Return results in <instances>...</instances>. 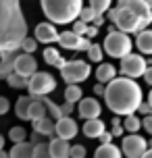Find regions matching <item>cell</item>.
Listing matches in <instances>:
<instances>
[{"mask_svg":"<svg viewBox=\"0 0 152 158\" xmlns=\"http://www.w3.org/2000/svg\"><path fill=\"white\" fill-rule=\"evenodd\" d=\"M136 112H142V114H150V112H152V104H150V100H148V102H144V100H142Z\"/></svg>","mask_w":152,"mask_h":158,"instance_id":"8d00e7d4","label":"cell"},{"mask_svg":"<svg viewBox=\"0 0 152 158\" xmlns=\"http://www.w3.org/2000/svg\"><path fill=\"white\" fill-rule=\"evenodd\" d=\"M88 150L83 148V146H71L69 148V158H86Z\"/></svg>","mask_w":152,"mask_h":158,"instance_id":"e575fe53","label":"cell"},{"mask_svg":"<svg viewBox=\"0 0 152 158\" xmlns=\"http://www.w3.org/2000/svg\"><path fill=\"white\" fill-rule=\"evenodd\" d=\"M32 123H33V131L40 133L42 137H48V135L54 133V121H52L50 117L36 118V121H32Z\"/></svg>","mask_w":152,"mask_h":158,"instance_id":"ac0fdd59","label":"cell"},{"mask_svg":"<svg viewBox=\"0 0 152 158\" xmlns=\"http://www.w3.org/2000/svg\"><path fill=\"white\" fill-rule=\"evenodd\" d=\"M148 60H146L142 54H133V52H129L121 58V73H123V77H129V79H137L142 77V73L144 69L148 67Z\"/></svg>","mask_w":152,"mask_h":158,"instance_id":"ba28073f","label":"cell"},{"mask_svg":"<svg viewBox=\"0 0 152 158\" xmlns=\"http://www.w3.org/2000/svg\"><path fill=\"white\" fill-rule=\"evenodd\" d=\"M83 96L81 87L77 83H67V89H65V102H79V98Z\"/></svg>","mask_w":152,"mask_h":158,"instance_id":"484cf974","label":"cell"},{"mask_svg":"<svg viewBox=\"0 0 152 158\" xmlns=\"http://www.w3.org/2000/svg\"><path fill=\"white\" fill-rule=\"evenodd\" d=\"M90 73H92V67H90L86 60H79V58L67 60V63L61 67V77H63L67 83H81V81H86V79L90 77Z\"/></svg>","mask_w":152,"mask_h":158,"instance_id":"52a82bcc","label":"cell"},{"mask_svg":"<svg viewBox=\"0 0 152 158\" xmlns=\"http://www.w3.org/2000/svg\"><path fill=\"white\" fill-rule=\"evenodd\" d=\"M8 108H11V102H8L4 96H0V114H6Z\"/></svg>","mask_w":152,"mask_h":158,"instance_id":"f35d334b","label":"cell"},{"mask_svg":"<svg viewBox=\"0 0 152 158\" xmlns=\"http://www.w3.org/2000/svg\"><path fill=\"white\" fill-rule=\"evenodd\" d=\"M32 158H50V154H48V143H44V142L33 143V154H32Z\"/></svg>","mask_w":152,"mask_h":158,"instance_id":"1f68e13d","label":"cell"},{"mask_svg":"<svg viewBox=\"0 0 152 158\" xmlns=\"http://www.w3.org/2000/svg\"><path fill=\"white\" fill-rule=\"evenodd\" d=\"M56 38H58V31H56L54 23H38L36 25V42H42V44H54Z\"/></svg>","mask_w":152,"mask_h":158,"instance_id":"9a60e30c","label":"cell"},{"mask_svg":"<svg viewBox=\"0 0 152 158\" xmlns=\"http://www.w3.org/2000/svg\"><path fill=\"white\" fill-rule=\"evenodd\" d=\"M92 25H94V27H102V25H104V15H94Z\"/></svg>","mask_w":152,"mask_h":158,"instance_id":"ee69618b","label":"cell"},{"mask_svg":"<svg viewBox=\"0 0 152 158\" xmlns=\"http://www.w3.org/2000/svg\"><path fill=\"white\" fill-rule=\"evenodd\" d=\"M86 27H88V23H83L81 19H75L73 21V33H77V35H86Z\"/></svg>","mask_w":152,"mask_h":158,"instance_id":"d590c367","label":"cell"},{"mask_svg":"<svg viewBox=\"0 0 152 158\" xmlns=\"http://www.w3.org/2000/svg\"><path fill=\"white\" fill-rule=\"evenodd\" d=\"M27 89L32 98H40V96H48L50 92L56 89V79L46 71H36L33 75L27 77Z\"/></svg>","mask_w":152,"mask_h":158,"instance_id":"8992f818","label":"cell"},{"mask_svg":"<svg viewBox=\"0 0 152 158\" xmlns=\"http://www.w3.org/2000/svg\"><path fill=\"white\" fill-rule=\"evenodd\" d=\"M42 117H46V106L40 98H33L29 108H27V121H36V118H42Z\"/></svg>","mask_w":152,"mask_h":158,"instance_id":"603a6c76","label":"cell"},{"mask_svg":"<svg viewBox=\"0 0 152 158\" xmlns=\"http://www.w3.org/2000/svg\"><path fill=\"white\" fill-rule=\"evenodd\" d=\"M38 142H42V135L33 131V135H32V143H38Z\"/></svg>","mask_w":152,"mask_h":158,"instance_id":"bcb514c9","label":"cell"},{"mask_svg":"<svg viewBox=\"0 0 152 158\" xmlns=\"http://www.w3.org/2000/svg\"><path fill=\"white\" fill-rule=\"evenodd\" d=\"M94 94H96V96L104 94V83H96V85H94Z\"/></svg>","mask_w":152,"mask_h":158,"instance_id":"f6af8a7d","label":"cell"},{"mask_svg":"<svg viewBox=\"0 0 152 158\" xmlns=\"http://www.w3.org/2000/svg\"><path fill=\"white\" fill-rule=\"evenodd\" d=\"M140 158H152V150H150V148H148V150H146V152H144V154H142V156H140Z\"/></svg>","mask_w":152,"mask_h":158,"instance_id":"7dc6e473","label":"cell"},{"mask_svg":"<svg viewBox=\"0 0 152 158\" xmlns=\"http://www.w3.org/2000/svg\"><path fill=\"white\" fill-rule=\"evenodd\" d=\"M104 102L108 110L115 114H133L137 110L140 102L144 100V92L133 79L129 77H115L104 85Z\"/></svg>","mask_w":152,"mask_h":158,"instance_id":"7a4b0ae2","label":"cell"},{"mask_svg":"<svg viewBox=\"0 0 152 158\" xmlns=\"http://www.w3.org/2000/svg\"><path fill=\"white\" fill-rule=\"evenodd\" d=\"M77 110H79L81 118H96V117H100L102 106H100V102H98L96 98H83V96H81Z\"/></svg>","mask_w":152,"mask_h":158,"instance_id":"4fadbf2b","label":"cell"},{"mask_svg":"<svg viewBox=\"0 0 152 158\" xmlns=\"http://www.w3.org/2000/svg\"><path fill=\"white\" fill-rule=\"evenodd\" d=\"M0 158H8V154H6V152H4V148L0 150Z\"/></svg>","mask_w":152,"mask_h":158,"instance_id":"c3c4849f","label":"cell"},{"mask_svg":"<svg viewBox=\"0 0 152 158\" xmlns=\"http://www.w3.org/2000/svg\"><path fill=\"white\" fill-rule=\"evenodd\" d=\"M140 127H142V121L136 117V112H133V114H125V121H123V131L137 133V131H140Z\"/></svg>","mask_w":152,"mask_h":158,"instance_id":"4316f807","label":"cell"},{"mask_svg":"<svg viewBox=\"0 0 152 158\" xmlns=\"http://www.w3.org/2000/svg\"><path fill=\"white\" fill-rule=\"evenodd\" d=\"M69 139H61V137H54L52 142L48 143V154L50 158H69Z\"/></svg>","mask_w":152,"mask_h":158,"instance_id":"2e32d148","label":"cell"},{"mask_svg":"<svg viewBox=\"0 0 152 158\" xmlns=\"http://www.w3.org/2000/svg\"><path fill=\"white\" fill-rule=\"evenodd\" d=\"M27 35L21 0H0V50H15Z\"/></svg>","mask_w":152,"mask_h":158,"instance_id":"3957f363","label":"cell"},{"mask_svg":"<svg viewBox=\"0 0 152 158\" xmlns=\"http://www.w3.org/2000/svg\"><path fill=\"white\" fill-rule=\"evenodd\" d=\"M8 137H11V139H13V142H23L25 137H27V131H25L23 127H13V129H11V133H8Z\"/></svg>","mask_w":152,"mask_h":158,"instance_id":"d6a6232c","label":"cell"},{"mask_svg":"<svg viewBox=\"0 0 152 158\" xmlns=\"http://www.w3.org/2000/svg\"><path fill=\"white\" fill-rule=\"evenodd\" d=\"M146 150H148V142L137 133L125 135L123 142H121V154L127 158H140Z\"/></svg>","mask_w":152,"mask_h":158,"instance_id":"9c48e42d","label":"cell"},{"mask_svg":"<svg viewBox=\"0 0 152 158\" xmlns=\"http://www.w3.org/2000/svg\"><path fill=\"white\" fill-rule=\"evenodd\" d=\"M44 60H46L48 64H52V67H56V69H61V67L67 63L56 48H46V50H44Z\"/></svg>","mask_w":152,"mask_h":158,"instance_id":"cb8c5ba5","label":"cell"},{"mask_svg":"<svg viewBox=\"0 0 152 158\" xmlns=\"http://www.w3.org/2000/svg\"><path fill=\"white\" fill-rule=\"evenodd\" d=\"M83 0H42V10L54 25L73 23L79 15Z\"/></svg>","mask_w":152,"mask_h":158,"instance_id":"277c9868","label":"cell"},{"mask_svg":"<svg viewBox=\"0 0 152 158\" xmlns=\"http://www.w3.org/2000/svg\"><path fill=\"white\" fill-rule=\"evenodd\" d=\"M94 15H96V13H94V10H92L90 6H81V10H79V15H77V19H81L83 23H92Z\"/></svg>","mask_w":152,"mask_h":158,"instance_id":"836d02e7","label":"cell"},{"mask_svg":"<svg viewBox=\"0 0 152 158\" xmlns=\"http://www.w3.org/2000/svg\"><path fill=\"white\" fill-rule=\"evenodd\" d=\"M88 52V58L92 60V63H102V54H104V50L100 44H90V48L86 50Z\"/></svg>","mask_w":152,"mask_h":158,"instance_id":"f1b7e54d","label":"cell"},{"mask_svg":"<svg viewBox=\"0 0 152 158\" xmlns=\"http://www.w3.org/2000/svg\"><path fill=\"white\" fill-rule=\"evenodd\" d=\"M19 56V48L15 50H0V79H6L15 71V58Z\"/></svg>","mask_w":152,"mask_h":158,"instance_id":"5bb4252c","label":"cell"},{"mask_svg":"<svg viewBox=\"0 0 152 158\" xmlns=\"http://www.w3.org/2000/svg\"><path fill=\"white\" fill-rule=\"evenodd\" d=\"M77 131H79V127H77V123H75L71 117L56 118V123H54L56 137H61V139H73V137L77 135Z\"/></svg>","mask_w":152,"mask_h":158,"instance_id":"8fae6325","label":"cell"},{"mask_svg":"<svg viewBox=\"0 0 152 158\" xmlns=\"http://www.w3.org/2000/svg\"><path fill=\"white\" fill-rule=\"evenodd\" d=\"M32 96H21L19 100H17L15 104V112L19 118H23V121H27V108H29V104H32Z\"/></svg>","mask_w":152,"mask_h":158,"instance_id":"d4e9b609","label":"cell"},{"mask_svg":"<svg viewBox=\"0 0 152 158\" xmlns=\"http://www.w3.org/2000/svg\"><path fill=\"white\" fill-rule=\"evenodd\" d=\"M111 4H112V0H90L88 6L92 8L96 15H104V13L111 8Z\"/></svg>","mask_w":152,"mask_h":158,"instance_id":"83f0119b","label":"cell"},{"mask_svg":"<svg viewBox=\"0 0 152 158\" xmlns=\"http://www.w3.org/2000/svg\"><path fill=\"white\" fill-rule=\"evenodd\" d=\"M36 48H38V42H36V38H29V35H25V38L21 40V44H19V50H23L27 54L36 52Z\"/></svg>","mask_w":152,"mask_h":158,"instance_id":"f546056e","label":"cell"},{"mask_svg":"<svg viewBox=\"0 0 152 158\" xmlns=\"http://www.w3.org/2000/svg\"><path fill=\"white\" fill-rule=\"evenodd\" d=\"M6 83L11 87H15V89H21V87L27 85V79L21 77V75H17V73H11V75L6 77Z\"/></svg>","mask_w":152,"mask_h":158,"instance_id":"4dcf8cb0","label":"cell"},{"mask_svg":"<svg viewBox=\"0 0 152 158\" xmlns=\"http://www.w3.org/2000/svg\"><path fill=\"white\" fill-rule=\"evenodd\" d=\"M56 42L61 44V48H65V50H75V52H86L90 48V38H86V35H77V33L73 31H63L58 33V38H56Z\"/></svg>","mask_w":152,"mask_h":158,"instance_id":"30bf717a","label":"cell"},{"mask_svg":"<svg viewBox=\"0 0 152 158\" xmlns=\"http://www.w3.org/2000/svg\"><path fill=\"white\" fill-rule=\"evenodd\" d=\"M104 131V121H100V118H86V123H83V133L88 135V137H92V139H96V137H100V133Z\"/></svg>","mask_w":152,"mask_h":158,"instance_id":"d6986e66","label":"cell"},{"mask_svg":"<svg viewBox=\"0 0 152 158\" xmlns=\"http://www.w3.org/2000/svg\"><path fill=\"white\" fill-rule=\"evenodd\" d=\"M58 108H61V114H63V117H69L75 106H73V102H65L63 106H58Z\"/></svg>","mask_w":152,"mask_h":158,"instance_id":"74e56055","label":"cell"},{"mask_svg":"<svg viewBox=\"0 0 152 158\" xmlns=\"http://www.w3.org/2000/svg\"><path fill=\"white\" fill-rule=\"evenodd\" d=\"M38 71V63H36V58H33L32 54H27V52H23V54H19L15 58V71L17 75H21V77H29V75H33V73Z\"/></svg>","mask_w":152,"mask_h":158,"instance_id":"7c38bea8","label":"cell"},{"mask_svg":"<svg viewBox=\"0 0 152 158\" xmlns=\"http://www.w3.org/2000/svg\"><path fill=\"white\" fill-rule=\"evenodd\" d=\"M33 154V143L32 142H17L13 150L8 152V158H32Z\"/></svg>","mask_w":152,"mask_h":158,"instance_id":"ffe728a7","label":"cell"},{"mask_svg":"<svg viewBox=\"0 0 152 158\" xmlns=\"http://www.w3.org/2000/svg\"><path fill=\"white\" fill-rule=\"evenodd\" d=\"M96 35H98V27H94V25L88 23V27H86V38L92 40V38H96Z\"/></svg>","mask_w":152,"mask_h":158,"instance_id":"b9f144b4","label":"cell"},{"mask_svg":"<svg viewBox=\"0 0 152 158\" xmlns=\"http://www.w3.org/2000/svg\"><path fill=\"white\" fill-rule=\"evenodd\" d=\"M131 38H129V33H123L119 29H111L108 35L104 38V46L102 50L106 52L108 56L112 58H123L125 54L131 52Z\"/></svg>","mask_w":152,"mask_h":158,"instance_id":"5b68a950","label":"cell"},{"mask_svg":"<svg viewBox=\"0 0 152 158\" xmlns=\"http://www.w3.org/2000/svg\"><path fill=\"white\" fill-rule=\"evenodd\" d=\"M136 46L142 54H152V31L146 27L142 31H137V38H136Z\"/></svg>","mask_w":152,"mask_h":158,"instance_id":"e0dca14e","label":"cell"},{"mask_svg":"<svg viewBox=\"0 0 152 158\" xmlns=\"http://www.w3.org/2000/svg\"><path fill=\"white\" fill-rule=\"evenodd\" d=\"M123 133H125V131H123V125H121V123L119 125H112V131H111L112 137H119V135H123Z\"/></svg>","mask_w":152,"mask_h":158,"instance_id":"7bdbcfd3","label":"cell"},{"mask_svg":"<svg viewBox=\"0 0 152 158\" xmlns=\"http://www.w3.org/2000/svg\"><path fill=\"white\" fill-rule=\"evenodd\" d=\"M142 77H144V81L148 83V85H152V67H150V64H148V67L144 69V73H142Z\"/></svg>","mask_w":152,"mask_h":158,"instance_id":"60d3db41","label":"cell"},{"mask_svg":"<svg viewBox=\"0 0 152 158\" xmlns=\"http://www.w3.org/2000/svg\"><path fill=\"white\" fill-rule=\"evenodd\" d=\"M106 13L111 23L123 33H137L152 23L150 0H119Z\"/></svg>","mask_w":152,"mask_h":158,"instance_id":"6da1fadb","label":"cell"},{"mask_svg":"<svg viewBox=\"0 0 152 158\" xmlns=\"http://www.w3.org/2000/svg\"><path fill=\"white\" fill-rule=\"evenodd\" d=\"M94 158H123V154L115 143H100L94 152Z\"/></svg>","mask_w":152,"mask_h":158,"instance_id":"7402d4cb","label":"cell"},{"mask_svg":"<svg viewBox=\"0 0 152 158\" xmlns=\"http://www.w3.org/2000/svg\"><path fill=\"white\" fill-rule=\"evenodd\" d=\"M142 127H144L148 133H152V114H144V121H142Z\"/></svg>","mask_w":152,"mask_h":158,"instance_id":"ab89813d","label":"cell"},{"mask_svg":"<svg viewBox=\"0 0 152 158\" xmlns=\"http://www.w3.org/2000/svg\"><path fill=\"white\" fill-rule=\"evenodd\" d=\"M4 148V137H2V133H0V150Z\"/></svg>","mask_w":152,"mask_h":158,"instance_id":"681fc988","label":"cell"},{"mask_svg":"<svg viewBox=\"0 0 152 158\" xmlns=\"http://www.w3.org/2000/svg\"><path fill=\"white\" fill-rule=\"evenodd\" d=\"M117 77V69H115V64L111 63H100L96 69V79L98 83H108L111 79Z\"/></svg>","mask_w":152,"mask_h":158,"instance_id":"44dd1931","label":"cell"}]
</instances>
